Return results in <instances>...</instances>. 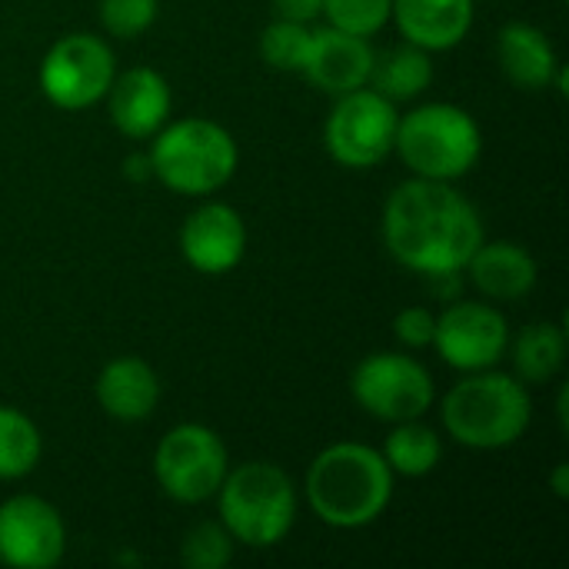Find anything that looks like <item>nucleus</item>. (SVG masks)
<instances>
[{"instance_id": "obj_12", "label": "nucleus", "mask_w": 569, "mask_h": 569, "mask_svg": "<svg viewBox=\"0 0 569 569\" xmlns=\"http://www.w3.org/2000/svg\"><path fill=\"white\" fill-rule=\"evenodd\" d=\"M67 550V527L53 503L17 493L0 503V563L10 569H50Z\"/></svg>"}, {"instance_id": "obj_27", "label": "nucleus", "mask_w": 569, "mask_h": 569, "mask_svg": "<svg viewBox=\"0 0 569 569\" xmlns=\"http://www.w3.org/2000/svg\"><path fill=\"white\" fill-rule=\"evenodd\" d=\"M160 0H100V23L117 40H133L153 27Z\"/></svg>"}, {"instance_id": "obj_9", "label": "nucleus", "mask_w": 569, "mask_h": 569, "mask_svg": "<svg viewBox=\"0 0 569 569\" xmlns=\"http://www.w3.org/2000/svg\"><path fill=\"white\" fill-rule=\"evenodd\" d=\"M350 393L373 420L403 423L420 420L433 407L437 383L417 357L400 350H377L353 367Z\"/></svg>"}, {"instance_id": "obj_25", "label": "nucleus", "mask_w": 569, "mask_h": 569, "mask_svg": "<svg viewBox=\"0 0 569 569\" xmlns=\"http://www.w3.org/2000/svg\"><path fill=\"white\" fill-rule=\"evenodd\" d=\"M233 537L220 520H203L187 530L180 543V560L187 569H223L233 560Z\"/></svg>"}, {"instance_id": "obj_2", "label": "nucleus", "mask_w": 569, "mask_h": 569, "mask_svg": "<svg viewBox=\"0 0 569 569\" xmlns=\"http://www.w3.org/2000/svg\"><path fill=\"white\" fill-rule=\"evenodd\" d=\"M303 493L320 523L363 530L387 513L393 500V470L383 453L367 443H330L313 457Z\"/></svg>"}, {"instance_id": "obj_8", "label": "nucleus", "mask_w": 569, "mask_h": 569, "mask_svg": "<svg viewBox=\"0 0 569 569\" xmlns=\"http://www.w3.org/2000/svg\"><path fill=\"white\" fill-rule=\"evenodd\" d=\"M397 123L400 110L393 100H387L373 87H357L337 97L323 123V147L340 167L370 170L393 153Z\"/></svg>"}, {"instance_id": "obj_7", "label": "nucleus", "mask_w": 569, "mask_h": 569, "mask_svg": "<svg viewBox=\"0 0 569 569\" xmlns=\"http://www.w3.org/2000/svg\"><path fill=\"white\" fill-rule=\"evenodd\" d=\"M227 470V443L217 430L203 423H177L160 437L153 453V477L160 490L183 507L213 500Z\"/></svg>"}, {"instance_id": "obj_19", "label": "nucleus", "mask_w": 569, "mask_h": 569, "mask_svg": "<svg viewBox=\"0 0 569 569\" xmlns=\"http://www.w3.org/2000/svg\"><path fill=\"white\" fill-rule=\"evenodd\" d=\"M97 403L110 420L140 423L160 403V377L140 357H113L97 377Z\"/></svg>"}, {"instance_id": "obj_14", "label": "nucleus", "mask_w": 569, "mask_h": 569, "mask_svg": "<svg viewBox=\"0 0 569 569\" xmlns=\"http://www.w3.org/2000/svg\"><path fill=\"white\" fill-rule=\"evenodd\" d=\"M110 123L130 140H150L167 120L173 107L170 83L153 67H130L113 77L107 90Z\"/></svg>"}, {"instance_id": "obj_11", "label": "nucleus", "mask_w": 569, "mask_h": 569, "mask_svg": "<svg viewBox=\"0 0 569 569\" xmlns=\"http://www.w3.org/2000/svg\"><path fill=\"white\" fill-rule=\"evenodd\" d=\"M433 347L443 363L460 373L490 370L507 357L510 323L483 300H450V307L437 313Z\"/></svg>"}, {"instance_id": "obj_17", "label": "nucleus", "mask_w": 569, "mask_h": 569, "mask_svg": "<svg viewBox=\"0 0 569 569\" xmlns=\"http://www.w3.org/2000/svg\"><path fill=\"white\" fill-rule=\"evenodd\" d=\"M497 63L513 87L530 93L553 87L557 70L563 67L553 40L527 20H510L497 33Z\"/></svg>"}, {"instance_id": "obj_4", "label": "nucleus", "mask_w": 569, "mask_h": 569, "mask_svg": "<svg viewBox=\"0 0 569 569\" xmlns=\"http://www.w3.org/2000/svg\"><path fill=\"white\" fill-rule=\"evenodd\" d=\"M220 523L233 537V543L250 550H270L287 540L297 523L300 493L290 473L270 460L240 463L227 470L217 490Z\"/></svg>"}, {"instance_id": "obj_1", "label": "nucleus", "mask_w": 569, "mask_h": 569, "mask_svg": "<svg viewBox=\"0 0 569 569\" xmlns=\"http://www.w3.org/2000/svg\"><path fill=\"white\" fill-rule=\"evenodd\" d=\"M383 247L387 253L420 273V277H447L460 273L473 250L487 240L483 217L447 180H403L383 207Z\"/></svg>"}, {"instance_id": "obj_31", "label": "nucleus", "mask_w": 569, "mask_h": 569, "mask_svg": "<svg viewBox=\"0 0 569 569\" xmlns=\"http://www.w3.org/2000/svg\"><path fill=\"white\" fill-rule=\"evenodd\" d=\"M567 490H569V483H567V463H560L557 467V473H553V493L563 500L567 497Z\"/></svg>"}, {"instance_id": "obj_3", "label": "nucleus", "mask_w": 569, "mask_h": 569, "mask_svg": "<svg viewBox=\"0 0 569 569\" xmlns=\"http://www.w3.org/2000/svg\"><path fill=\"white\" fill-rule=\"evenodd\" d=\"M440 417L457 443L470 450H503L530 430L533 403L523 380L490 367L463 373V380L447 390Z\"/></svg>"}, {"instance_id": "obj_28", "label": "nucleus", "mask_w": 569, "mask_h": 569, "mask_svg": "<svg viewBox=\"0 0 569 569\" xmlns=\"http://www.w3.org/2000/svg\"><path fill=\"white\" fill-rule=\"evenodd\" d=\"M433 330H437V313L430 307H403L393 317V337L407 350L433 347Z\"/></svg>"}, {"instance_id": "obj_10", "label": "nucleus", "mask_w": 569, "mask_h": 569, "mask_svg": "<svg viewBox=\"0 0 569 569\" xmlns=\"http://www.w3.org/2000/svg\"><path fill=\"white\" fill-rule=\"evenodd\" d=\"M113 77H117V60L110 43L83 30L53 40L37 70V83L43 97L60 110H87L100 103Z\"/></svg>"}, {"instance_id": "obj_30", "label": "nucleus", "mask_w": 569, "mask_h": 569, "mask_svg": "<svg viewBox=\"0 0 569 569\" xmlns=\"http://www.w3.org/2000/svg\"><path fill=\"white\" fill-rule=\"evenodd\" d=\"M123 173H127V180H133V183H143V180H153V167H150V153H143V150H137V153H130V157L123 160Z\"/></svg>"}, {"instance_id": "obj_16", "label": "nucleus", "mask_w": 569, "mask_h": 569, "mask_svg": "<svg viewBox=\"0 0 569 569\" xmlns=\"http://www.w3.org/2000/svg\"><path fill=\"white\" fill-rule=\"evenodd\" d=\"M473 0H393L390 10V20L397 23L400 37L430 53L453 50L457 43H463L473 27Z\"/></svg>"}, {"instance_id": "obj_23", "label": "nucleus", "mask_w": 569, "mask_h": 569, "mask_svg": "<svg viewBox=\"0 0 569 569\" xmlns=\"http://www.w3.org/2000/svg\"><path fill=\"white\" fill-rule=\"evenodd\" d=\"M43 457V437L37 423L17 410L0 407V480H23Z\"/></svg>"}, {"instance_id": "obj_22", "label": "nucleus", "mask_w": 569, "mask_h": 569, "mask_svg": "<svg viewBox=\"0 0 569 569\" xmlns=\"http://www.w3.org/2000/svg\"><path fill=\"white\" fill-rule=\"evenodd\" d=\"M380 453H383L387 467L393 470V477L417 480V477H427L440 467L443 443H440L433 427H427L420 420H403V423H393Z\"/></svg>"}, {"instance_id": "obj_13", "label": "nucleus", "mask_w": 569, "mask_h": 569, "mask_svg": "<svg viewBox=\"0 0 569 569\" xmlns=\"http://www.w3.org/2000/svg\"><path fill=\"white\" fill-rule=\"evenodd\" d=\"M180 253L203 277H223L247 257V223L220 200L200 203L180 227Z\"/></svg>"}, {"instance_id": "obj_20", "label": "nucleus", "mask_w": 569, "mask_h": 569, "mask_svg": "<svg viewBox=\"0 0 569 569\" xmlns=\"http://www.w3.org/2000/svg\"><path fill=\"white\" fill-rule=\"evenodd\" d=\"M430 83H433L430 50L403 40V43H393V47L373 53V67H370L367 87H373L387 100H393V103L417 100L420 93L430 90Z\"/></svg>"}, {"instance_id": "obj_5", "label": "nucleus", "mask_w": 569, "mask_h": 569, "mask_svg": "<svg viewBox=\"0 0 569 569\" xmlns=\"http://www.w3.org/2000/svg\"><path fill=\"white\" fill-rule=\"evenodd\" d=\"M150 167L153 180L183 197H210L230 183L240 163L233 133L210 117L167 120L150 137Z\"/></svg>"}, {"instance_id": "obj_6", "label": "nucleus", "mask_w": 569, "mask_h": 569, "mask_svg": "<svg viewBox=\"0 0 569 569\" xmlns=\"http://www.w3.org/2000/svg\"><path fill=\"white\" fill-rule=\"evenodd\" d=\"M393 153L410 167L413 177L457 183L467 177L483 153V130L470 110L437 100L400 113Z\"/></svg>"}, {"instance_id": "obj_26", "label": "nucleus", "mask_w": 569, "mask_h": 569, "mask_svg": "<svg viewBox=\"0 0 569 569\" xmlns=\"http://www.w3.org/2000/svg\"><path fill=\"white\" fill-rule=\"evenodd\" d=\"M393 0H323V13L330 27L350 30L357 37H377L390 23Z\"/></svg>"}, {"instance_id": "obj_15", "label": "nucleus", "mask_w": 569, "mask_h": 569, "mask_svg": "<svg viewBox=\"0 0 569 569\" xmlns=\"http://www.w3.org/2000/svg\"><path fill=\"white\" fill-rule=\"evenodd\" d=\"M373 43L370 37H357L350 30H340V27H320L313 30L310 37V53H307V63H303V77L330 93V97H340V93H350L357 87H367L370 80V67H373Z\"/></svg>"}, {"instance_id": "obj_24", "label": "nucleus", "mask_w": 569, "mask_h": 569, "mask_svg": "<svg viewBox=\"0 0 569 569\" xmlns=\"http://www.w3.org/2000/svg\"><path fill=\"white\" fill-rule=\"evenodd\" d=\"M310 37H313L310 23L273 17V23H267L263 33H260V57L273 70L303 73L307 53H310Z\"/></svg>"}, {"instance_id": "obj_18", "label": "nucleus", "mask_w": 569, "mask_h": 569, "mask_svg": "<svg viewBox=\"0 0 569 569\" xmlns=\"http://www.w3.org/2000/svg\"><path fill=\"white\" fill-rule=\"evenodd\" d=\"M473 287L500 303L523 300L537 287V260L523 243L513 240H483L467 260Z\"/></svg>"}, {"instance_id": "obj_29", "label": "nucleus", "mask_w": 569, "mask_h": 569, "mask_svg": "<svg viewBox=\"0 0 569 569\" xmlns=\"http://www.w3.org/2000/svg\"><path fill=\"white\" fill-rule=\"evenodd\" d=\"M273 13L297 23H313L323 13V0H273Z\"/></svg>"}, {"instance_id": "obj_21", "label": "nucleus", "mask_w": 569, "mask_h": 569, "mask_svg": "<svg viewBox=\"0 0 569 569\" xmlns=\"http://www.w3.org/2000/svg\"><path fill=\"white\" fill-rule=\"evenodd\" d=\"M507 353L513 360L517 380L550 383L567 363V330L563 323H553V320L527 323L517 333V340H510Z\"/></svg>"}]
</instances>
